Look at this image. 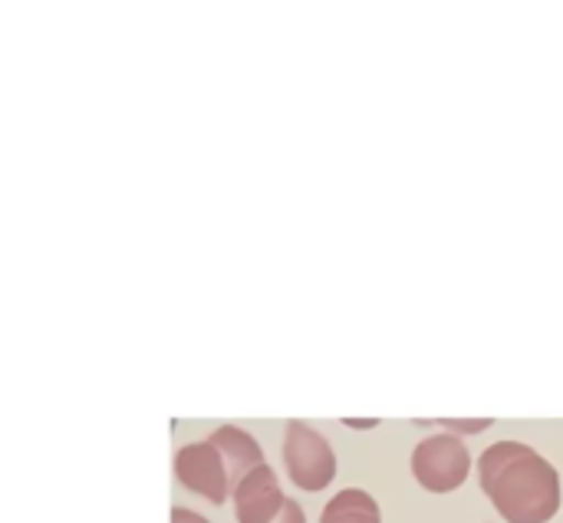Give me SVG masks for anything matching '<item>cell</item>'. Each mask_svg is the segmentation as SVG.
I'll return each mask as SVG.
<instances>
[{
	"label": "cell",
	"mask_w": 563,
	"mask_h": 523,
	"mask_svg": "<svg viewBox=\"0 0 563 523\" xmlns=\"http://www.w3.org/2000/svg\"><path fill=\"white\" fill-rule=\"evenodd\" d=\"M211 442H214V448L221 452V458H224V465H228L231 488H238L254 468L267 465L261 445H257L244 429H238V425H221V429L211 435Z\"/></svg>",
	"instance_id": "8992f818"
},
{
	"label": "cell",
	"mask_w": 563,
	"mask_h": 523,
	"mask_svg": "<svg viewBox=\"0 0 563 523\" xmlns=\"http://www.w3.org/2000/svg\"><path fill=\"white\" fill-rule=\"evenodd\" d=\"M172 523H211L208 518L195 514V511H185V508H175L172 511Z\"/></svg>",
	"instance_id": "30bf717a"
},
{
	"label": "cell",
	"mask_w": 563,
	"mask_h": 523,
	"mask_svg": "<svg viewBox=\"0 0 563 523\" xmlns=\"http://www.w3.org/2000/svg\"><path fill=\"white\" fill-rule=\"evenodd\" d=\"M478 485L508 523H551L561 511L558 468L521 442H495L478 458Z\"/></svg>",
	"instance_id": "6da1fadb"
},
{
	"label": "cell",
	"mask_w": 563,
	"mask_h": 523,
	"mask_svg": "<svg viewBox=\"0 0 563 523\" xmlns=\"http://www.w3.org/2000/svg\"><path fill=\"white\" fill-rule=\"evenodd\" d=\"M412 475L429 494H452L472 475V452L455 432L429 435L412 452Z\"/></svg>",
	"instance_id": "3957f363"
},
{
	"label": "cell",
	"mask_w": 563,
	"mask_h": 523,
	"mask_svg": "<svg viewBox=\"0 0 563 523\" xmlns=\"http://www.w3.org/2000/svg\"><path fill=\"white\" fill-rule=\"evenodd\" d=\"M488 429V422H449V432H462V435H468V432H485Z\"/></svg>",
	"instance_id": "9c48e42d"
},
{
	"label": "cell",
	"mask_w": 563,
	"mask_h": 523,
	"mask_svg": "<svg viewBox=\"0 0 563 523\" xmlns=\"http://www.w3.org/2000/svg\"><path fill=\"white\" fill-rule=\"evenodd\" d=\"M271 523H307V518H303V508H300L294 498H287L284 511H280V514H277Z\"/></svg>",
	"instance_id": "ba28073f"
},
{
	"label": "cell",
	"mask_w": 563,
	"mask_h": 523,
	"mask_svg": "<svg viewBox=\"0 0 563 523\" xmlns=\"http://www.w3.org/2000/svg\"><path fill=\"white\" fill-rule=\"evenodd\" d=\"M320 523H383V514H379V504L366 491L346 488L323 508Z\"/></svg>",
	"instance_id": "52a82bcc"
},
{
	"label": "cell",
	"mask_w": 563,
	"mask_h": 523,
	"mask_svg": "<svg viewBox=\"0 0 563 523\" xmlns=\"http://www.w3.org/2000/svg\"><path fill=\"white\" fill-rule=\"evenodd\" d=\"M238 523H271L287 504V494L280 491V481L271 465L254 468L231 494Z\"/></svg>",
	"instance_id": "5b68a950"
},
{
	"label": "cell",
	"mask_w": 563,
	"mask_h": 523,
	"mask_svg": "<svg viewBox=\"0 0 563 523\" xmlns=\"http://www.w3.org/2000/svg\"><path fill=\"white\" fill-rule=\"evenodd\" d=\"M280 455H284V468H287L290 485L307 491V494L327 491L336 478V455H333L330 442L317 429H310L307 422L287 425Z\"/></svg>",
	"instance_id": "7a4b0ae2"
},
{
	"label": "cell",
	"mask_w": 563,
	"mask_h": 523,
	"mask_svg": "<svg viewBox=\"0 0 563 523\" xmlns=\"http://www.w3.org/2000/svg\"><path fill=\"white\" fill-rule=\"evenodd\" d=\"M175 478L185 491L211 501V504H224L234 488H231V475H228V465L221 458V452L214 448L211 438L205 442H195V445H185L178 455H175Z\"/></svg>",
	"instance_id": "277c9868"
}]
</instances>
